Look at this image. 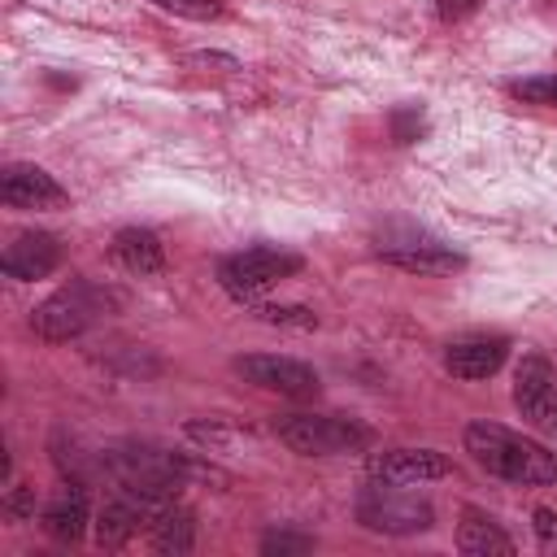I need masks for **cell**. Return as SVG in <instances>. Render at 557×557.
<instances>
[{
	"mask_svg": "<svg viewBox=\"0 0 557 557\" xmlns=\"http://www.w3.org/2000/svg\"><path fill=\"white\" fill-rule=\"evenodd\" d=\"M466 453L496 479L522 483V487H548L557 483V453L540 440H527L500 422H470L466 426Z\"/></svg>",
	"mask_w": 557,
	"mask_h": 557,
	"instance_id": "obj_1",
	"label": "cell"
},
{
	"mask_svg": "<svg viewBox=\"0 0 557 557\" xmlns=\"http://www.w3.org/2000/svg\"><path fill=\"white\" fill-rule=\"evenodd\" d=\"M274 435L300 457H339V453H361L374 444L370 426L339 418V413H278Z\"/></svg>",
	"mask_w": 557,
	"mask_h": 557,
	"instance_id": "obj_2",
	"label": "cell"
},
{
	"mask_svg": "<svg viewBox=\"0 0 557 557\" xmlns=\"http://www.w3.org/2000/svg\"><path fill=\"white\" fill-rule=\"evenodd\" d=\"M357 522L379 535H418V531L435 527V509H431V500L405 492V483L374 479V487H366L357 500Z\"/></svg>",
	"mask_w": 557,
	"mask_h": 557,
	"instance_id": "obj_3",
	"label": "cell"
},
{
	"mask_svg": "<svg viewBox=\"0 0 557 557\" xmlns=\"http://www.w3.org/2000/svg\"><path fill=\"white\" fill-rule=\"evenodd\" d=\"M300 252H287V248H274V244H252L244 252H231L222 265H218V283L235 296V300H252L261 292H270L274 283L292 278L300 270Z\"/></svg>",
	"mask_w": 557,
	"mask_h": 557,
	"instance_id": "obj_4",
	"label": "cell"
},
{
	"mask_svg": "<svg viewBox=\"0 0 557 557\" xmlns=\"http://www.w3.org/2000/svg\"><path fill=\"white\" fill-rule=\"evenodd\" d=\"M100 309V292L87 287V283H70L61 292H52L44 305L30 309V331L48 344H65V339H78L91 318Z\"/></svg>",
	"mask_w": 557,
	"mask_h": 557,
	"instance_id": "obj_5",
	"label": "cell"
},
{
	"mask_svg": "<svg viewBox=\"0 0 557 557\" xmlns=\"http://www.w3.org/2000/svg\"><path fill=\"white\" fill-rule=\"evenodd\" d=\"M235 374L248 379V383L261 387V392L287 396V400H309V396H318V387H322V379H318L313 366H305V361H296V357H274V352L239 357V361H235Z\"/></svg>",
	"mask_w": 557,
	"mask_h": 557,
	"instance_id": "obj_6",
	"label": "cell"
},
{
	"mask_svg": "<svg viewBox=\"0 0 557 557\" xmlns=\"http://www.w3.org/2000/svg\"><path fill=\"white\" fill-rule=\"evenodd\" d=\"M513 405L535 431L557 435V370L544 357H522L518 361V370H513Z\"/></svg>",
	"mask_w": 557,
	"mask_h": 557,
	"instance_id": "obj_7",
	"label": "cell"
},
{
	"mask_svg": "<svg viewBox=\"0 0 557 557\" xmlns=\"http://www.w3.org/2000/svg\"><path fill=\"white\" fill-rule=\"evenodd\" d=\"M509 357V339L505 335H461L444 348V370L453 379H466V383H479V379H492Z\"/></svg>",
	"mask_w": 557,
	"mask_h": 557,
	"instance_id": "obj_8",
	"label": "cell"
},
{
	"mask_svg": "<svg viewBox=\"0 0 557 557\" xmlns=\"http://www.w3.org/2000/svg\"><path fill=\"white\" fill-rule=\"evenodd\" d=\"M57 265H61V239L52 231H22V235H13V244L0 257V270L17 283L48 278Z\"/></svg>",
	"mask_w": 557,
	"mask_h": 557,
	"instance_id": "obj_9",
	"label": "cell"
},
{
	"mask_svg": "<svg viewBox=\"0 0 557 557\" xmlns=\"http://www.w3.org/2000/svg\"><path fill=\"white\" fill-rule=\"evenodd\" d=\"M0 200L13 209H61L70 200V191L39 165H4Z\"/></svg>",
	"mask_w": 557,
	"mask_h": 557,
	"instance_id": "obj_10",
	"label": "cell"
},
{
	"mask_svg": "<svg viewBox=\"0 0 557 557\" xmlns=\"http://www.w3.org/2000/svg\"><path fill=\"white\" fill-rule=\"evenodd\" d=\"M453 466L444 453L435 448H383L370 457V479L383 483H426V479H444Z\"/></svg>",
	"mask_w": 557,
	"mask_h": 557,
	"instance_id": "obj_11",
	"label": "cell"
},
{
	"mask_svg": "<svg viewBox=\"0 0 557 557\" xmlns=\"http://www.w3.org/2000/svg\"><path fill=\"white\" fill-rule=\"evenodd\" d=\"M109 252H113V261H117L126 274H135V278H152V274L165 270V248H161V239H157L148 226H122V231L113 235Z\"/></svg>",
	"mask_w": 557,
	"mask_h": 557,
	"instance_id": "obj_12",
	"label": "cell"
},
{
	"mask_svg": "<svg viewBox=\"0 0 557 557\" xmlns=\"http://www.w3.org/2000/svg\"><path fill=\"white\" fill-rule=\"evenodd\" d=\"M379 257L409 274H453L466 265V257L448 244H379Z\"/></svg>",
	"mask_w": 557,
	"mask_h": 557,
	"instance_id": "obj_13",
	"label": "cell"
},
{
	"mask_svg": "<svg viewBox=\"0 0 557 557\" xmlns=\"http://www.w3.org/2000/svg\"><path fill=\"white\" fill-rule=\"evenodd\" d=\"M87 492L78 487V483H65L52 500H48V509H44V531L52 535V540H61V544H74V540H83V531H87Z\"/></svg>",
	"mask_w": 557,
	"mask_h": 557,
	"instance_id": "obj_14",
	"label": "cell"
},
{
	"mask_svg": "<svg viewBox=\"0 0 557 557\" xmlns=\"http://www.w3.org/2000/svg\"><path fill=\"white\" fill-rule=\"evenodd\" d=\"M457 548L470 553V557H509L513 540L500 531L496 518H487L479 509H466L461 522H457Z\"/></svg>",
	"mask_w": 557,
	"mask_h": 557,
	"instance_id": "obj_15",
	"label": "cell"
},
{
	"mask_svg": "<svg viewBox=\"0 0 557 557\" xmlns=\"http://www.w3.org/2000/svg\"><path fill=\"white\" fill-rule=\"evenodd\" d=\"M152 544L161 548V553H187L191 548V540H196V527H191V513L187 509H178L174 500L170 505H161V513L152 518Z\"/></svg>",
	"mask_w": 557,
	"mask_h": 557,
	"instance_id": "obj_16",
	"label": "cell"
},
{
	"mask_svg": "<svg viewBox=\"0 0 557 557\" xmlns=\"http://www.w3.org/2000/svg\"><path fill=\"white\" fill-rule=\"evenodd\" d=\"M509 91L527 104H544V109H557V74H535V78H518L509 83Z\"/></svg>",
	"mask_w": 557,
	"mask_h": 557,
	"instance_id": "obj_17",
	"label": "cell"
},
{
	"mask_svg": "<svg viewBox=\"0 0 557 557\" xmlns=\"http://www.w3.org/2000/svg\"><path fill=\"white\" fill-rule=\"evenodd\" d=\"M257 318L261 322H274V326H318V313L305 309V305H257Z\"/></svg>",
	"mask_w": 557,
	"mask_h": 557,
	"instance_id": "obj_18",
	"label": "cell"
},
{
	"mask_svg": "<svg viewBox=\"0 0 557 557\" xmlns=\"http://www.w3.org/2000/svg\"><path fill=\"white\" fill-rule=\"evenodd\" d=\"M165 13H178V17H191V22H213L222 17V0H148Z\"/></svg>",
	"mask_w": 557,
	"mask_h": 557,
	"instance_id": "obj_19",
	"label": "cell"
},
{
	"mask_svg": "<svg viewBox=\"0 0 557 557\" xmlns=\"http://www.w3.org/2000/svg\"><path fill=\"white\" fill-rule=\"evenodd\" d=\"M531 527H535V540L544 553H557V513L553 509H535L531 513Z\"/></svg>",
	"mask_w": 557,
	"mask_h": 557,
	"instance_id": "obj_20",
	"label": "cell"
},
{
	"mask_svg": "<svg viewBox=\"0 0 557 557\" xmlns=\"http://www.w3.org/2000/svg\"><path fill=\"white\" fill-rule=\"evenodd\" d=\"M261 548H265V553H309V548H313V540H309V535L274 531V535H265V540H261Z\"/></svg>",
	"mask_w": 557,
	"mask_h": 557,
	"instance_id": "obj_21",
	"label": "cell"
},
{
	"mask_svg": "<svg viewBox=\"0 0 557 557\" xmlns=\"http://www.w3.org/2000/svg\"><path fill=\"white\" fill-rule=\"evenodd\" d=\"M466 4H479V0H466Z\"/></svg>",
	"mask_w": 557,
	"mask_h": 557,
	"instance_id": "obj_22",
	"label": "cell"
}]
</instances>
